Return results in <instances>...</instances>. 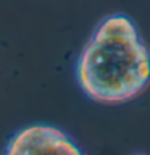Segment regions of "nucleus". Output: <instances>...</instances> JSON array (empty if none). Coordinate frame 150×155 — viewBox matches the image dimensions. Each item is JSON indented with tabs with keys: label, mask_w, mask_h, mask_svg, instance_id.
I'll return each mask as SVG.
<instances>
[{
	"label": "nucleus",
	"mask_w": 150,
	"mask_h": 155,
	"mask_svg": "<svg viewBox=\"0 0 150 155\" xmlns=\"http://www.w3.org/2000/svg\"><path fill=\"white\" fill-rule=\"evenodd\" d=\"M76 81L97 104L119 105L142 94L150 82V50L129 16L99 23L77 58Z\"/></svg>",
	"instance_id": "f257e3e1"
},
{
	"label": "nucleus",
	"mask_w": 150,
	"mask_h": 155,
	"mask_svg": "<svg viewBox=\"0 0 150 155\" xmlns=\"http://www.w3.org/2000/svg\"><path fill=\"white\" fill-rule=\"evenodd\" d=\"M81 153V149L68 134L48 124L28 126L10 139L5 153Z\"/></svg>",
	"instance_id": "f03ea898"
}]
</instances>
